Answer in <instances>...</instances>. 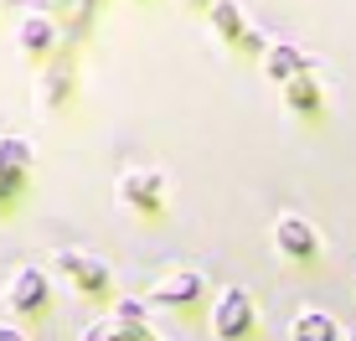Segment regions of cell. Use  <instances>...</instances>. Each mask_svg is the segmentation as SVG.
Instances as JSON below:
<instances>
[{
	"mask_svg": "<svg viewBox=\"0 0 356 341\" xmlns=\"http://www.w3.org/2000/svg\"><path fill=\"white\" fill-rule=\"evenodd\" d=\"M248 331H253V295L238 290V285H227L222 295H217V306H212V336L217 341H238Z\"/></svg>",
	"mask_w": 356,
	"mask_h": 341,
	"instance_id": "cell-1",
	"label": "cell"
},
{
	"mask_svg": "<svg viewBox=\"0 0 356 341\" xmlns=\"http://www.w3.org/2000/svg\"><path fill=\"white\" fill-rule=\"evenodd\" d=\"M274 248L284 253V259H315V253H321V233H315L300 212H284L274 223Z\"/></svg>",
	"mask_w": 356,
	"mask_h": 341,
	"instance_id": "cell-2",
	"label": "cell"
},
{
	"mask_svg": "<svg viewBox=\"0 0 356 341\" xmlns=\"http://www.w3.org/2000/svg\"><path fill=\"white\" fill-rule=\"evenodd\" d=\"M119 202L124 207H145V212L161 207L165 202V176L161 170H124V176H119Z\"/></svg>",
	"mask_w": 356,
	"mask_h": 341,
	"instance_id": "cell-3",
	"label": "cell"
},
{
	"mask_svg": "<svg viewBox=\"0 0 356 341\" xmlns=\"http://www.w3.org/2000/svg\"><path fill=\"white\" fill-rule=\"evenodd\" d=\"M52 264H57V269H67V279H72V285H83V290H104V285H108V269H104V259H93V253L63 248Z\"/></svg>",
	"mask_w": 356,
	"mask_h": 341,
	"instance_id": "cell-4",
	"label": "cell"
},
{
	"mask_svg": "<svg viewBox=\"0 0 356 341\" xmlns=\"http://www.w3.org/2000/svg\"><path fill=\"white\" fill-rule=\"evenodd\" d=\"M150 295L161 300V306H191V300L202 295V274H196V269H170V274L155 279Z\"/></svg>",
	"mask_w": 356,
	"mask_h": 341,
	"instance_id": "cell-5",
	"label": "cell"
},
{
	"mask_svg": "<svg viewBox=\"0 0 356 341\" xmlns=\"http://www.w3.org/2000/svg\"><path fill=\"white\" fill-rule=\"evenodd\" d=\"M6 300L16 310H36L47 300V269H16V279H10V290H6Z\"/></svg>",
	"mask_w": 356,
	"mask_h": 341,
	"instance_id": "cell-6",
	"label": "cell"
},
{
	"mask_svg": "<svg viewBox=\"0 0 356 341\" xmlns=\"http://www.w3.org/2000/svg\"><path fill=\"white\" fill-rule=\"evenodd\" d=\"M289 341H341V326L330 321L325 310L305 306L300 315H294V326H289Z\"/></svg>",
	"mask_w": 356,
	"mask_h": 341,
	"instance_id": "cell-7",
	"label": "cell"
},
{
	"mask_svg": "<svg viewBox=\"0 0 356 341\" xmlns=\"http://www.w3.org/2000/svg\"><path fill=\"white\" fill-rule=\"evenodd\" d=\"M83 341H155L150 331H145L140 321H124V315H108V321L88 326V336Z\"/></svg>",
	"mask_w": 356,
	"mask_h": 341,
	"instance_id": "cell-8",
	"label": "cell"
},
{
	"mask_svg": "<svg viewBox=\"0 0 356 341\" xmlns=\"http://www.w3.org/2000/svg\"><path fill=\"white\" fill-rule=\"evenodd\" d=\"M300 72H305V52L300 47H268V78L294 83Z\"/></svg>",
	"mask_w": 356,
	"mask_h": 341,
	"instance_id": "cell-9",
	"label": "cell"
},
{
	"mask_svg": "<svg viewBox=\"0 0 356 341\" xmlns=\"http://www.w3.org/2000/svg\"><path fill=\"white\" fill-rule=\"evenodd\" d=\"M289 104H294V109H315V104H321V93H315V83L294 78V83H289Z\"/></svg>",
	"mask_w": 356,
	"mask_h": 341,
	"instance_id": "cell-10",
	"label": "cell"
},
{
	"mask_svg": "<svg viewBox=\"0 0 356 341\" xmlns=\"http://www.w3.org/2000/svg\"><path fill=\"white\" fill-rule=\"evenodd\" d=\"M21 42H26V47H47V42H52V26H47V21H26V31H21Z\"/></svg>",
	"mask_w": 356,
	"mask_h": 341,
	"instance_id": "cell-11",
	"label": "cell"
},
{
	"mask_svg": "<svg viewBox=\"0 0 356 341\" xmlns=\"http://www.w3.org/2000/svg\"><path fill=\"white\" fill-rule=\"evenodd\" d=\"M0 341H26V336H21L16 326H6V321H0Z\"/></svg>",
	"mask_w": 356,
	"mask_h": 341,
	"instance_id": "cell-12",
	"label": "cell"
},
{
	"mask_svg": "<svg viewBox=\"0 0 356 341\" xmlns=\"http://www.w3.org/2000/svg\"><path fill=\"white\" fill-rule=\"evenodd\" d=\"M351 341H356V326H351Z\"/></svg>",
	"mask_w": 356,
	"mask_h": 341,
	"instance_id": "cell-13",
	"label": "cell"
}]
</instances>
